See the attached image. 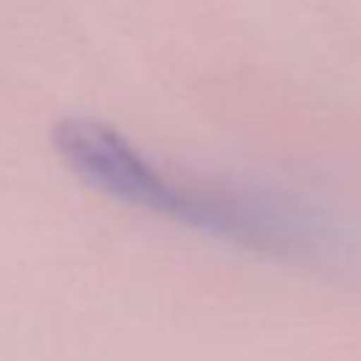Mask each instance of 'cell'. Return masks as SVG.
Returning a JSON list of instances; mask_svg holds the SVG:
<instances>
[{"mask_svg": "<svg viewBox=\"0 0 361 361\" xmlns=\"http://www.w3.org/2000/svg\"><path fill=\"white\" fill-rule=\"evenodd\" d=\"M54 144L73 175L121 203L166 214L251 248L296 251L310 243V226L279 206L172 183L104 121L62 118L54 127Z\"/></svg>", "mask_w": 361, "mask_h": 361, "instance_id": "1", "label": "cell"}]
</instances>
